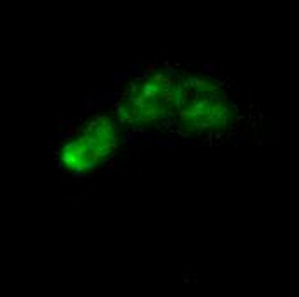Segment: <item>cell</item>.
I'll return each mask as SVG.
<instances>
[{"mask_svg":"<svg viewBox=\"0 0 299 297\" xmlns=\"http://www.w3.org/2000/svg\"><path fill=\"white\" fill-rule=\"evenodd\" d=\"M144 96H158L160 95V84L158 82H155L151 77H148V79H144L143 81V84H139V88H138Z\"/></svg>","mask_w":299,"mask_h":297,"instance_id":"1","label":"cell"},{"mask_svg":"<svg viewBox=\"0 0 299 297\" xmlns=\"http://www.w3.org/2000/svg\"><path fill=\"white\" fill-rule=\"evenodd\" d=\"M249 141V132L244 129H236L234 132H230V144L232 146H244Z\"/></svg>","mask_w":299,"mask_h":297,"instance_id":"2","label":"cell"},{"mask_svg":"<svg viewBox=\"0 0 299 297\" xmlns=\"http://www.w3.org/2000/svg\"><path fill=\"white\" fill-rule=\"evenodd\" d=\"M203 69H205L206 72H215V70H217V65H215V64H203Z\"/></svg>","mask_w":299,"mask_h":297,"instance_id":"3","label":"cell"},{"mask_svg":"<svg viewBox=\"0 0 299 297\" xmlns=\"http://www.w3.org/2000/svg\"><path fill=\"white\" fill-rule=\"evenodd\" d=\"M146 70H148L150 74H153V72H155V64H148V65H146Z\"/></svg>","mask_w":299,"mask_h":297,"instance_id":"4","label":"cell"},{"mask_svg":"<svg viewBox=\"0 0 299 297\" xmlns=\"http://www.w3.org/2000/svg\"><path fill=\"white\" fill-rule=\"evenodd\" d=\"M134 155H136V156L139 158V156H141V151H139V150H134Z\"/></svg>","mask_w":299,"mask_h":297,"instance_id":"5","label":"cell"}]
</instances>
